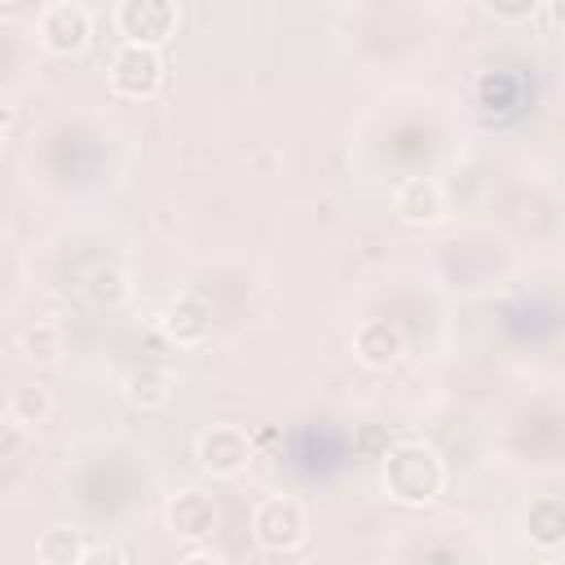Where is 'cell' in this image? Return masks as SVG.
Segmentation results:
<instances>
[{
    "mask_svg": "<svg viewBox=\"0 0 565 565\" xmlns=\"http://www.w3.org/2000/svg\"><path fill=\"white\" fill-rule=\"evenodd\" d=\"M124 397L137 411H163L172 402V375L163 366H137L124 375Z\"/></svg>",
    "mask_w": 565,
    "mask_h": 565,
    "instance_id": "obj_13",
    "label": "cell"
},
{
    "mask_svg": "<svg viewBox=\"0 0 565 565\" xmlns=\"http://www.w3.org/2000/svg\"><path fill=\"white\" fill-rule=\"evenodd\" d=\"M252 539L265 547V552H296L305 547L309 539V512L300 499L291 494H269L252 508Z\"/></svg>",
    "mask_w": 565,
    "mask_h": 565,
    "instance_id": "obj_4",
    "label": "cell"
},
{
    "mask_svg": "<svg viewBox=\"0 0 565 565\" xmlns=\"http://www.w3.org/2000/svg\"><path fill=\"white\" fill-rule=\"evenodd\" d=\"M252 455H256L252 433L238 428V424H207L194 437V459L207 477H243Z\"/></svg>",
    "mask_w": 565,
    "mask_h": 565,
    "instance_id": "obj_6",
    "label": "cell"
},
{
    "mask_svg": "<svg viewBox=\"0 0 565 565\" xmlns=\"http://www.w3.org/2000/svg\"><path fill=\"white\" fill-rule=\"evenodd\" d=\"M393 212H397L402 225L428 230V225H437L446 216V190L433 177H406L393 190Z\"/></svg>",
    "mask_w": 565,
    "mask_h": 565,
    "instance_id": "obj_9",
    "label": "cell"
},
{
    "mask_svg": "<svg viewBox=\"0 0 565 565\" xmlns=\"http://www.w3.org/2000/svg\"><path fill=\"white\" fill-rule=\"evenodd\" d=\"M216 516H221V512H216V499L203 494V490H194V486L177 490V494L163 503V525L172 530V539H181V543H190V547H199V543L212 539Z\"/></svg>",
    "mask_w": 565,
    "mask_h": 565,
    "instance_id": "obj_7",
    "label": "cell"
},
{
    "mask_svg": "<svg viewBox=\"0 0 565 565\" xmlns=\"http://www.w3.org/2000/svg\"><path fill=\"white\" fill-rule=\"evenodd\" d=\"M380 486L402 508H424L446 490V459L424 437H397L380 455Z\"/></svg>",
    "mask_w": 565,
    "mask_h": 565,
    "instance_id": "obj_1",
    "label": "cell"
},
{
    "mask_svg": "<svg viewBox=\"0 0 565 565\" xmlns=\"http://www.w3.org/2000/svg\"><path fill=\"white\" fill-rule=\"evenodd\" d=\"M132 296V282L119 265H93L88 278H84V300L93 309H124Z\"/></svg>",
    "mask_w": 565,
    "mask_h": 565,
    "instance_id": "obj_14",
    "label": "cell"
},
{
    "mask_svg": "<svg viewBox=\"0 0 565 565\" xmlns=\"http://www.w3.org/2000/svg\"><path fill=\"white\" fill-rule=\"evenodd\" d=\"M402 353H406V335H402L397 322H388V318H366V322H358V331H353V358H358L362 366L388 371V366L402 362Z\"/></svg>",
    "mask_w": 565,
    "mask_h": 565,
    "instance_id": "obj_10",
    "label": "cell"
},
{
    "mask_svg": "<svg viewBox=\"0 0 565 565\" xmlns=\"http://www.w3.org/2000/svg\"><path fill=\"white\" fill-rule=\"evenodd\" d=\"M159 331L177 344V349H194L212 335V305L199 291H177L163 309H159Z\"/></svg>",
    "mask_w": 565,
    "mask_h": 565,
    "instance_id": "obj_8",
    "label": "cell"
},
{
    "mask_svg": "<svg viewBox=\"0 0 565 565\" xmlns=\"http://www.w3.org/2000/svg\"><path fill=\"white\" fill-rule=\"evenodd\" d=\"M110 18L124 44H141V49H163L181 26V9L172 0H119Z\"/></svg>",
    "mask_w": 565,
    "mask_h": 565,
    "instance_id": "obj_5",
    "label": "cell"
},
{
    "mask_svg": "<svg viewBox=\"0 0 565 565\" xmlns=\"http://www.w3.org/2000/svg\"><path fill=\"white\" fill-rule=\"evenodd\" d=\"M547 13H552L561 26H565V4H561V0H552V4H547Z\"/></svg>",
    "mask_w": 565,
    "mask_h": 565,
    "instance_id": "obj_21",
    "label": "cell"
},
{
    "mask_svg": "<svg viewBox=\"0 0 565 565\" xmlns=\"http://www.w3.org/2000/svg\"><path fill=\"white\" fill-rule=\"evenodd\" d=\"M486 13H490V18H499V22H525V18H534V13H539V4H534V0H516V4H499V0H490V4H486Z\"/></svg>",
    "mask_w": 565,
    "mask_h": 565,
    "instance_id": "obj_18",
    "label": "cell"
},
{
    "mask_svg": "<svg viewBox=\"0 0 565 565\" xmlns=\"http://www.w3.org/2000/svg\"><path fill=\"white\" fill-rule=\"evenodd\" d=\"M177 565H225V556H221V552H212V547H203V543H199V547H190V552H185V556H181V561H177Z\"/></svg>",
    "mask_w": 565,
    "mask_h": 565,
    "instance_id": "obj_19",
    "label": "cell"
},
{
    "mask_svg": "<svg viewBox=\"0 0 565 565\" xmlns=\"http://www.w3.org/2000/svg\"><path fill=\"white\" fill-rule=\"evenodd\" d=\"M93 40V13L79 0H49L35 9V44L49 57H75Z\"/></svg>",
    "mask_w": 565,
    "mask_h": 565,
    "instance_id": "obj_2",
    "label": "cell"
},
{
    "mask_svg": "<svg viewBox=\"0 0 565 565\" xmlns=\"http://www.w3.org/2000/svg\"><path fill=\"white\" fill-rule=\"evenodd\" d=\"M88 547L93 543L84 539V530H75V525H49L35 539V561L40 565H84Z\"/></svg>",
    "mask_w": 565,
    "mask_h": 565,
    "instance_id": "obj_12",
    "label": "cell"
},
{
    "mask_svg": "<svg viewBox=\"0 0 565 565\" xmlns=\"http://www.w3.org/2000/svg\"><path fill=\"white\" fill-rule=\"evenodd\" d=\"M49 411H53V397H49L44 384H18V388L9 393V402H4V415L18 419V424H26L31 433L49 419Z\"/></svg>",
    "mask_w": 565,
    "mask_h": 565,
    "instance_id": "obj_15",
    "label": "cell"
},
{
    "mask_svg": "<svg viewBox=\"0 0 565 565\" xmlns=\"http://www.w3.org/2000/svg\"><path fill=\"white\" fill-rule=\"evenodd\" d=\"M57 349H62V335H57V327H49V322H35V327H26V331H22V353H26V358H35V362H49V358H57Z\"/></svg>",
    "mask_w": 565,
    "mask_h": 565,
    "instance_id": "obj_16",
    "label": "cell"
},
{
    "mask_svg": "<svg viewBox=\"0 0 565 565\" xmlns=\"http://www.w3.org/2000/svg\"><path fill=\"white\" fill-rule=\"evenodd\" d=\"M163 79H168V71H163L159 49L119 44L110 53V62H106V84L124 102H150V97H159L163 93Z\"/></svg>",
    "mask_w": 565,
    "mask_h": 565,
    "instance_id": "obj_3",
    "label": "cell"
},
{
    "mask_svg": "<svg viewBox=\"0 0 565 565\" xmlns=\"http://www.w3.org/2000/svg\"><path fill=\"white\" fill-rule=\"evenodd\" d=\"M525 539L539 547V552H556L565 547V499L556 494H543L525 508Z\"/></svg>",
    "mask_w": 565,
    "mask_h": 565,
    "instance_id": "obj_11",
    "label": "cell"
},
{
    "mask_svg": "<svg viewBox=\"0 0 565 565\" xmlns=\"http://www.w3.org/2000/svg\"><path fill=\"white\" fill-rule=\"evenodd\" d=\"M84 565H124V552L119 547H88V556H84Z\"/></svg>",
    "mask_w": 565,
    "mask_h": 565,
    "instance_id": "obj_20",
    "label": "cell"
},
{
    "mask_svg": "<svg viewBox=\"0 0 565 565\" xmlns=\"http://www.w3.org/2000/svg\"><path fill=\"white\" fill-rule=\"evenodd\" d=\"M35 441V433L26 428V424H18V419H9L4 415V424H0V459H22V450Z\"/></svg>",
    "mask_w": 565,
    "mask_h": 565,
    "instance_id": "obj_17",
    "label": "cell"
}]
</instances>
